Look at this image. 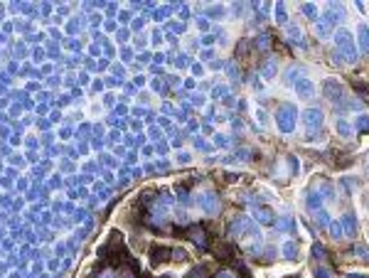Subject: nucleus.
<instances>
[{
	"mask_svg": "<svg viewBox=\"0 0 369 278\" xmlns=\"http://www.w3.org/2000/svg\"><path fill=\"white\" fill-rule=\"evenodd\" d=\"M335 50L345 57V62L357 64L360 50H357V42H355V37H352V32H350L347 27H340V30L335 32Z\"/></svg>",
	"mask_w": 369,
	"mask_h": 278,
	"instance_id": "obj_1",
	"label": "nucleus"
},
{
	"mask_svg": "<svg viewBox=\"0 0 369 278\" xmlns=\"http://www.w3.org/2000/svg\"><path fill=\"white\" fill-rule=\"evenodd\" d=\"M295 123H298V109H295V104H291V101L281 104L276 109V126H278V131L283 136H291L295 131Z\"/></svg>",
	"mask_w": 369,
	"mask_h": 278,
	"instance_id": "obj_2",
	"label": "nucleus"
},
{
	"mask_svg": "<svg viewBox=\"0 0 369 278\" xmlns=\"http://www.w3.org/2000/svg\"><path fill=\"white\" fill-rule=\"evenodd\" d=\"M300 121L305 123L308 133H320L322 131V121H325V113L317 109V106H310L300 113Z\"/></svg>",
	"mask_w": 369,
	"mask_h": 278,
	"instance_id": "obj_3",
	"label": "nucleus"
},
{
	"mask_svg": "<svg viewBox=\"0 0 369 278\" xmlns=\"http://www.w3.org/2000/svg\"><path fill=\"white\" fill-rule=\"evenodd\" d=\"M322 94H325V99L332 101L335 106H340V101L345 99V89H342V84H340L337 79H325V84H322Z\"/></svg>",
	"mask_w": 369,
	"mask_h": 278,
	"instance_id": "obj_4",
	"label": "nucleus"
},
{
	"mask_svg": "<svg viewBox=\"0 0 369 278\" xmlns=\"http://www.w3.org/2000/svg\"><path fill=\"white\" fill-rule=\"evenodd\" d=\"M249 224H251V219H246V217H231L229 224H226V236L229 239H239L241 234H246Z\"/></svg>",
	"mask_w": 369,
	"mask_h": 278,
	"instance_id": "obj_5",
	"label": "nucleus"
},
{
	"mask_svg": "<svg viewBox=\"0 0 369 278\" xmlns=\"http://www.w3.org/2000/svg\"><path fill=\"white\" fill-rule=\"evenodd\" d=\"M197 205L202 207L205 214H219V197H217V192H202L200 195V200H197Z\"/></svg>",
	"mask_w": 369,
	"mask_h": 278,
	"instance_id": "obj_6",
	"label": "nucleus"
},
{
	"mask_svg": "<svg viewBox=\"0 0 369 278\" xmlns=\"http://www.w3.org/2000/svg\"><path fill=\"white\" fill-rule=\"evenodd\" d=\"M251 219H254L256 224H276V214H273V209L266 207V205H256V207H251Z\"/></svg>",
	"mask_w": 369,
	"mask_h": 278,
	"instance_id": "obj_7",
	"label": "nucleus"
},
{
	"mask_svg": "<svg viewBox=\"0 0 369 278\" xmlns=\"http://www.w3.org/2000/svg\"><path fill=\"white\" fill-rule=\"evenodd\" d=\"M325 15L337 25V22H345V20H347V7H345L342 2H327V5H325Z\"/></svg>",
	"mask_w": 369,
	"mask_h": 278,
	"instance_id": "obj_8",
	"label": "nucleus"
},
{
	"mask_svg": "<svg viewBox=\"0 0 369 278\" xmlns=\"http://www.w3.org/2000/svg\"><path fill=\"white\" fill-rule=\"evenodd\" d=\"M315 32H317L320 40H330V35L335 32V22H332L327 15H320V17L315 20Z\"/></svg>",
	"mask_w": 369,
	"mask_h": 278,
	"instance_id": "obj_9",
	"label": "nucleus"
},
{
	"mask_svg": "<svg viewBox=\"0 0 369 278\" xmlns=\"http://www.w3.org/2000/svg\"><path fill=\"white\" fill-rule=\"evenodd\" d=\"M340 226H342V234H345V236H357L360 224H357L355 212H345V214H342V219H340Z\"/></svg>",
	"mask_w": 369,
	"mask_h": 278,
	"instance_id": "obj_10",
	"label": "nucleus"
},
{
	"mask_svg": "<svg viewBox=\"0 0 369 278\" xmlns=\"http://www.w3.org/2000/svg\"><path fill=\"white\" fill-rule=\"evenodd\" d=\"M325 205V200L320 197V192L317 190H310V192H305V212H310V214H317L320 209Z\"/></svg>",
	"mask_w": 369,
	"mask_h": 278,
	"instance_id": "obj_11",
	"label": "nucleus"
},
{
	"mask_svg": "<svg viewBox=\"0 0 369 278\" xmlns=\"http://www.w3.org/2000/svg\"><path fill=\"white\" fill-rule=\"evenodd\" d=\"M288 45L298 47V50H308V42H305V35L298 25H288Z\"/></svg>",
	"mask_w": 369,
	"mask_h": 278,
	"instance_id": "obj_12",
	"label": "nucleus"
},
{
	"mask_svg": "<svg viewBox=\"0 0 369 278\" xmlns=\"http://www.w3.org/2000/svg\"><path fill=\"white\" fill-rule=\"evenodd\" d=\"M295 94H298L303 101H310V99L315 96V86H313V81H310L308 76L298 79V84H295Z\"/></svg>",
	"mask_w": 369,
	"mask_h": 278,
	"instance_id": "obj_13",
	"label": "nucleus"
},
{
	"mask_svg": "<svg viewBox=\"0 0 369 278\" xmlns=\"http://www.w3.org/2000/svg\"><path fill=\"white\" fill-rule=\"evenodd\" d=\"M170 256H177L175 249H170V246H153V249H150V261H153V264L167 261Z\"/></svg>",
	"mask_w": 369,
	"mask_h": 278,
	"instance_id": "obj_14",
	"label": "nucleus"
},
{
	"mask_svg": "<svg viewBox=\"0 0 369 278\" xmlns=\"http://www.w3.org/2000/svg\"><path fill=\"white\" fill-rule=\"evenodd\" d=\"M357 50L362 55L369 52V25L367 22H360V27H357Z\"/></svg>",
	"mask_w": 369,
	"mask_h": 278,
	"instance_id": "obj_15",
	"label": "nucleus"
},
{
	"mask_svg": "<svg viewBox=\"0 0 369 278\" xmlns=\"http://www.w3.org/2000/svg\"><path fill=\"white\" fill-rule=\"evenodd\" d=\"M303 76H305L303 67H288V69L283 71V86H295L298 79H303Z\"/></svg>",
	"mask_w": 369,
	"mask_h": 278,
	"instance_id": "obj_16",
	"label": "nucleus"
},
{
	"mask_svg": "<svg viewBox=\"0 0 369 278\" xmlns=\"http://www.w3.org/2000/svg\"><path fill=\"white\" fill-rule=\"evenodd\" d=\"M190 236H192V241H195L200 249H207V231H205L202 224H195V226L190 229Z\"/></svg>",
	"mask_w": 369,
	"mask_h": 278,
	"instance_id": "obj_17",
	"label": "nucleus"
},
{
	"mask_svg": "<svg viewBox=\"0 0 369 278\" xmlns=\"http://www.w3.org/2000/svg\"><path fill=\"white\" fill-rule=\"evenodd\" d=\"M335 131H337L342 138H347V140L355 136V126H352L347 118H337V121H335Z\"/></svg>",
	"mask_w": 369,
	"mask_h": 278,
	"instance_id": "obj_18",
	"label": "nucleus"
},
{
	"mask_svg": "<svg viewBox=\"0 0 369 278\" xmlns=\"http://www.w3.org/2000/svg\"><path fill=\"white\" fill-rule=\"evenodd\" d=\"M283 256H286L288 261H298V256H300V244H298L295 239L293 241L288 239V241L283 244Z\"/></svg>",
	"mask_w": 369,
	"mask_h": 278,
	"instance_id": "obj_19",
	"label": "nucleus"
},
{
	"mask_svg": "<svg viewBox=\"0 0 369 278\" xmlns=\"http://www.w3.org/2000/svg\"><path fill=\"white\" fill-rule=\"evenodd\" d=\"M276 74H278V62H276V59H264V64H261V76L271 81Z\"/></svg>",
	"mask_w": 369,
	"mask_h": 278,
	"instance_id": "obj_20",
	"label": "nucleus"
},
{
	"mask_svg": "<svg viewBox=\"0 0 369 278\" xmlns=\"http://www.w3.org/2000/svg\"><path fill=\"white\" fill-rule=\"evenodd\" d=\"M317 192H320V197H322L325 202H335V187H332L330 180H322L320 187H317Z\"/></svg>",
	"mask_w": 369,
	"mask_h": 278,
	"instance_id": "obj_21",
	"label": "nucleus"
},
{
	"mask_svg": "<svg viewBox=\"0 0 369 278\" xmlns=\"http://www.w3.org/2000/svg\"><path fill=\"white\" fill-rule=\"evenodd\" d=\"M352 126H355V133H360V136L369 133V116L367 113H360V116L352 121Z\"/></svg>",
	"mask_w": 369,
	"mask_h": 278,
	"instance_id": "obj_22",
	"label": "nucleus"
},
{
	"mask_svg": "<svg viewBox=\"0 0 369 278\" xmlns=\"http://www.w3.org/2000/svg\"><path fill=\"white\" fill-rule=\"evenodd\" d=\"M276 229L291 234V231H295V219L293 217H288V214H286V217H278V219H276Z\"/></svg>",
	"mask_w": 369,
	"mask_h": 278,
	"instance_id": "obj_23",
	"label": "nucleus"
},
{
	"mask_svg": "<svg viewBox=\"0 0 369 278\" xmlns=\"http://www.w3.org/2000/svg\"><path fill=\"white\" fill-rule=\"evenodd\" d=\"M300 10H303V15H305V17H310L313 22L320 17V12H317V5H315V2H303V5H300Z\"/></svg>",
	"mask_w": 369,
	"mask_h": 278,
	"instance_id": "obj_24",
	"label": "nucleus"
},
{
	"mask_svg": "<svg viewBox=\"0 0 369 278\" xmlns=\"http://www.w3.org/2000/svg\"><path fill=\"white\" fill-rule=\"evenodd\" d=\"M276 20H278V25H286L288 27V12H286V5L283 2H276Z\"/></svg>",
	"mask_w": 369,
	"mask_h": 278,
	"instance_id": "obj_25",
	"label": "nucleus"
},
{
	"mask_svg": "<svg viewBox=\"0 0 369 278\" xmlns=\"http://www.w3.org/2000/svg\"><path fill=\"white\" fill-rule=\"evenodd\" d=\"M315 224H317V226H322V229H327V226L332 224V217H330L325 209H320V212L315 214Z\"/></svg>",
	"mask_w": 369,
	"mask_h": 278,
	"instance_id": "obj_26",
	"label": "nucleus"
},
{
	"mask_svg": "<svg viewBox=\"0 0 369 278\" xmlns=\"http://www.w3.org/2000/svg\"><path fill=\"white\" fill-rule=\"evenodd\" d=\"M340 185H342V190H345L347 195H352V192L357 190V185H360V182H357V177H342V180H340Z\"/></svg>",
	"mask_w": 369,
	"mask_h": 278,
	"instance_id": "obj_27",
	"label": "nucleus"
},
{
	"mask_svg": "<svg viewBox=\"0 0 369 278\" xmlns=\"http://www.w3.org/2000/svg\"><path fill=\"white\" fill-rule=\"evenodd\" d=\"M350 254H352V256H360L362 261H369V249L365 244H355V246L350 249Z\"/></svg>",
	"mask_w": 369,
	"mask_h": 278,
	"instance_id": "obj_28",
	"label": "nucleus"
},
{
	"mask_svg": "<svg viewBox=\"0 0 369 278\" xmlns=\"http://www.w3.org/2000/svg\"><path fill=\"white\" fill-rule=\"evenodd\" d=\"M254 42H256V50H268V47H271V42H273V37L264 32V35H259Z\"/></svg>",
	"mask_w": 369,
	"mask_h": 278,
	"instance_id": "obj_29",
	"label": "nucleus"
},
{
	"mask_svg": "<svg viewBox=\"0 0 369 278\" xmlns=\"http://www.w3.org/2000/svg\"><path fill=\"white\" fill-rule=\"evenodd\" d=\"M214 251H217V256H219V261H231V259H234V251H231L229 246H217Z\"/></svg>",
	"mask_w": 369,
	"mask_h": 278,
	"instance_id": "obj_30",
	"label": "nucleus"
},
{
	"mask_svg": "<svg viewBox=\"0 0 369 278\" xmlns=\"http://www.w3.org/2000/svg\"><path fill=\"white\" fill-rule=\"evenodd\" d=\"M313 256H315L317 261H325V259H327V251H325V246H322V244H313Z\"/></svg>",
	"mask_w": 369,
	"mask_h": 278,
	"instance_id": "obj_31",
	"label": "nucleus"
},
{
	"mask_svg": "<svg viewBox=\"0 0 369 278\" xmlns=\"http://www.w3.org/2000/svg\"><path fill=\"white\" fill-rule=\"evenodd\" d=\"M207 12H210V17H212V20H221V17L226 15V7H221V5H214V7H210Z\"/></svg>",
	"mask_w": 369,
	"mask_h": 278,
	"instance_id": "obj_32",
	"label": "nucleus"
},
{
	"mask_svg": "<svg viewBox=\"0 0 369 278\" xmlns=\"http://www.w3.org/2000/svg\"><path fill=\"white\" fill-rule=\"evenodd\" d=\"M313 276L315 278H332V271L325 266H313Z\"/></svg>",
	"mask_w": 369,
	"mask_h": 278,
	"instance_id": "obj_33",
	"label": "nucleus"
},
{
	"mask_svg": "<svg viewBox=\"0 0 369 278\" xmlns=\"http://www.w3.org/2000/svg\"><path fill=\"white\" fill-rule=\"evenodd\" d=\"M249 158H251V150H249V148H239V150L234 153V160H236V163H244V160H249Z\"/></svg>",
	"mask_w": 369,
	"mask_h": 278,
	"instance_id": "obj_34",
	"label": "nucleus"
},
{
	"mask_svg": "<svg viewBox=\"0 0 369 278\" xmlns=\"http://www.w3.org/2000/svg\"><path fill=\"white\" fill-rule=\"evenodd\" d=\"M226 74L231 76V81H241V71H239V67L231 62V64H226Z\"/></svg>",
	"mask_w": 369,
	"mask_h": 278,
	"instance_id": "obj_35",
	"label": "nucleus"
},
{
	"mask_svg": "<svg viewBox=\"0 0 369 278\" xmlns=\"http://www.w3.org/2000/svg\"><path fill=\"white\" fill-rule=\"evenodd\" d=\"M327 229H330L332 239H342V236H345V234H342V226H340V222H332V224H330Z\"/></svg>",
	"mask_w": 369,
	"mask_h": 278,
	"instance_id": "obj_36",
	"label": "nucleus"
},
{
	"mask_svg": "<svg viewBox=\"0 0 369 278\" xmlns=\"http://www.w3.org/2000/svg\"><path fill=\"white\" fill-rule=\"evenodd\" d=\"M286 160H288V172H291V175H298V170H300V165H298V158H295V155H288Z\"/></svg>",
	"mask_w": 369,
	"mask_h": 278,
	"instance_id": "obj_37",
	"label": "nucleus"
},
{
	"mask_svg": "<svg viewBox=\"0 0 369 278\" xmlns=\"http://www.w3.org/2000/svg\"><path fill=\"white\" fill-rule=\"evenodd\" d=\"M330 62H332V64H337V67L347 64V62H345V57H342V55H340L337 50H332V52H330Z\"/></svg>",
	"mask_w": 369,
	"mask_h": 278,
	"instance_id": "obj_38",
	"label": "nucleus"
},
{
	"mask_svg": "<svg viewBox=\"0 0 369 278\" xmlns=\"http://www.w3.org/2000/svg\"><path fill=\"white\" fill-rule=\"evenodd\" d=\"M207 276V269L205 266H197V269H192L190 274H187V278H205Z\"/></svg>",
	"mask_w": 369,
	"mask_h": 278,
	"instance_id": "obj_39",
	"label": "nucleus"
},
{
	"mask_svg": "<svg viewBox=\"0 0 369 278\" xmlns=\"http://www.w3.org/2000/svg\"><path fill=\"white\" fill-rule=\"evenodd\" d=\"M273 256H276V249L273 246H266L264 249V261H273Z\"/></svg>",
	"mask_w": 369,
	"mask_h": 278,
	"instance_id": "obj_40",
	"label": "nucleus"
},
{
	"mask_svg": "<svg viewBox=\"0 0 369 278\" xmlns=\"http://www.w3.org/2000/svg\"><path fill=\"white\" fill-rule=\"evenodd\" d=\"M256 118H259V123H268V113H266L264 109H259V111H256Z\"/></svg>",
	"mask_w": 369,
	"mask_h": 278,
	"instance_id": "obj_41",
	"label": "nucleus"
},
{
	"mask_svg": "<svg viewBox=\"0 0 369 278\" xmlns=\"http://www.w3.org/2000/svg\"><path fill=\"white\" fill-rule=\"evenodd\" d=\"M244 7H246V5H244V2H236V5H234V7H231V15H236V17H239V15H241V12H244Z\"/></svg>",
	"mask_w": 369,
	"mask_h": 278,
	"instance_id": "obj_42",
	"label": "nucleus"
},
{
	"mask_svg": "<svg viewBox=\"0 0 369 278\" xmlns=\"http://www.w3.org/2000/svg\"><path fill=\"white\" fill-rule=\"evenodd\" d=\"M251 86H254V89H256V91H264V84H261V81H259V76H256V74H254V76H251Z\"/></svg>",
	"mask_w": 369,
	"mask_h": 278,
	"instance_id": "obj_43",
	"label": "nucleus"
},
{
	"mask_svg": "<svg viewBox=\"0 0 369 278\" xmlns=\"http://www.w3.org/2000/svg\"><path fill=\"white\" fill-rule=\"evenodd\" d=\"M214 143H217L219 148H226V145H229V138H226V136H217V138H214Z\"/></svg>",
	"mask_w": 369,
	"mask_h": 278,
	"instance_id": "obj_44",
	"label": "nucleus"
},
{
	"mask_svg": "<svg viewBox=\"0 0 369 278\" xmlns=\"http://www.w3.org/2000/svg\"><path fill=\"white\" fill-rule=\"evenodd\" d=\"M224 94H226V86H217V89L212 91V96H214V99H219V96H224Z\"/></svg>",
	"mask_w": 369,
	"mask_h": 278,
	"instance_id": "obj_45",
	"label": "nucleus"
},
{
	"mask_svg": "<svg viewBox=\"0 0 369 278\" xmlns=\"http://www.w3.org/2000/svg\"><path fill=\"white\" fill-rule=\"evenodd\" d=\"M214 278H236V276H234L231 271H219V274H217Z\"/></svg>",
	"mask_w": 369,
	"mask_h": 278,
	"instance_id": "obj_46",
	"label": "nucleus"
},
{
	"mask_svg": "<svg viewBox=\"0 0 369 278\" xmlns=\"http://www.w3.org/2000/svg\"><path fill=\"white\" fill-rule=\"evenodd\" d=\"M197 25H200L202 30H207V27H210V22H207V17H200V20H197Z\"/></svg>",
	"mask_w": 369,
	"mask_h": 278,
	"instance_id": "obj_47",
	"label": "nucleus"
},
{
	"mask_svg": "<svg viewBox=\"0 0 369 278\" xmlns=\"http://www.w3.org/2000/svg\"><path fill=\"white\" fill-rule=\"evenodd\" d=\"M212 57H214L212 50H205V52H202V59H212Z\"/></svg>",
	"mask_w": 369,
	"mask_h": 278,
	"instance_id": "obj_48",
	"label": "nucleus"
},
{
	"mask_svg": "<svg viewBox=\"0 0 369 278\" xmlns=\"http://www.w3.org/2000/svg\"><path fill=\"white\" fill-rule=\"evenodd\" d=\"M226 106H236V101H234V96H226V101H224Z\"/></svg>",
	"mask_w": 369,
	"mask_h": 278,
	"instance_id": "obj_49",
	"label": "nucleus"
}]
</instances>
